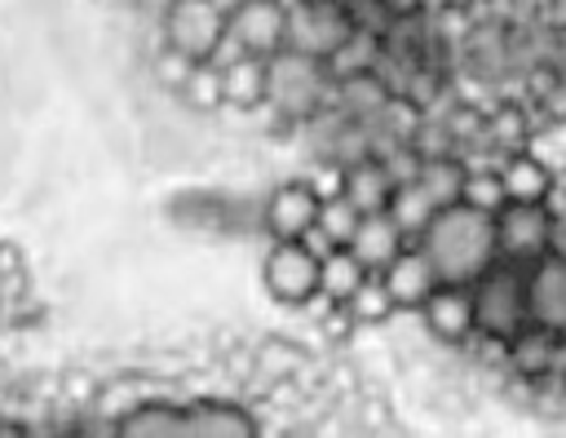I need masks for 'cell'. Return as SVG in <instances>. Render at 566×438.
Segmentation results:
<instances>
[{
    "mask_svg": "<svg viewBox=\"0 0 566 438\" xmlns=\"http://www.w3.org/2000/svg\"><path fill=\"white\" fill-rule=\"evenodd\" d=\"M416 243L424 248V257L433 261L442 283H473L500 257V248H495V212H482V208H473L464 199L442 204Z\"/></svg>",
    "mask_w": 566,
    "mask_h": 438,
    "instance_id": "1",
    "label": "cell"
},
{
    "mask_svg": "<svg viewBox=\"0 0 566 438\" xmlns=\"http://www.w3.org/2000/svg\"><path fill=\"white\" fill-rule=\"evenodd\" d=\"M181 434L248 438V434H261V416H256L252 398H243V394H186Z\"/></svg>",
    "mask_w": 566,
    "mask_h": 438,
    "instance_id": "8",
    "label": "cell"
},
{
    "mask_svg": "<svg viewBox=\"0 0 566 438\" xmlns=\"http://www.w3.org/2000/svg\"><path fill=\"white\" fill-rule=\"evenodd\" d=\"M385 31H371V27H354L323 62H327V75L332 80H345V75H363V71H376L380 66V53H385Z\"/></svg>",
    "mask_w": 566,
    "mask_h": 438,
    "instance_id": "19",
    "label": "cell"
},
{
    "mask_svg": "<svg viewBox=\"0 0 566 438\" xmlns=\"http://www.w3.org/2000/svg\"><path fill=\"white\" fill-rule=\"evenodd\" d=\"M460 199L482 208V212H500L504 208V181H500V168H464V186H460Z\"/></svg>",
    "mask_w": 566,
    "mask_h": 438,
    "instance_id": "26",
    "label": "cell"
},
{
    "mask_svg": "<svg viewBox=\"0 0 566 438\" xmlns=\"http://www.w3.org/2000/svg\"><path fill=\"white\" fill-rule=\"evenodd\" d=\"M416 319H420V327H424L438 345L464 350V345L473 341V332H478V314H473V292H469V283H438V288L424 296V305L416 310Z\"/></svg>",
    "mask_w": 566,
    "mask_h": 438,
    "instance_id": "11",
    "label": "cell"
},
{
    "mask_svg": "<svg viewBox=\"0 0 566 438\" xmlns=\"http://www.w3.org/2000/svg\"><path fill=\"white\" fill-rule=\"evenodd\" d=\"M226 4L221 0H164L159 9V40L181 49L186 58L203 62L226 40Z\"/></svg>",
    "mask_w": 566,
    "mask_h": 438,
    "instance_id": "4",
    "label": "cell"
},
{
    "mask_svg": "<svg viewBox=\"0 0 566 438\" xmlns=\"http://www.w3.org/2000/svg\"><path fill=\"white\" fill-rule=\"evenodd\" d=\"M181 403H186V394H155L119 420V434H128V438H177L181 434Z\"/></svg>",
    "mask_w": 566,
    "mask_h": 438,
    "instance_id": "18",
    "label": "cell"
},
{
    "mask_svg": "<svg viewBox=\"0 0 566 438\" xmlns=\"http://www.w3.org/2000/svg\"><path fill=\"white\" fill-rule=\"evenodd\" d=\"M221 80H226V111L230 115H248V111L265 106V58L234 53L230 62H221Z\"/></svg>",
    "mask_w": 566,
    "mask_h": 438,
    "instance_id": "17",
    "label": "cell"
},
{
    "mask_svg": "<svg viewBox=\"0 0 566 438\" xmlns=\"http://www.w3.org/2000/svg\"><path fill=\"white\" fill-rule=\"evenodd\" d=\"M195 115H217V111H226V80H221V62H212V58H203V62H195V71H190V80L181 84V93H177Z\"/></svg>",
    "mask_w": 566,
    "mask_h": 438,
    "instance_id": "23",
    "label": "cell"
},
{
    "mask_svg": "<svg viewBox=\"0 0 566 438\" xmlns=\"http://www.w3.org/2000/svg\"><path fill=\"white\" fill-rule=\"evenodd\" d=\"M380 279H385V288H389V296H394V305H398V314H416L420 305H424V296L442 283L438 279V270H433V261L424 257V248L420 243H407L385 270H376Z\"/></svg>",
    "mask_w": 566,
    "mask_h": 438,
    "instance_id": "13",
    "label": "cell"
},
{
    "mask_svg": "<svg viewBox=\"0 0 566 438\" xmlns=\"http://www.w3.org/2000/svg\"><path fill=\"white\" fill-rule=\"evenodd\" d=\"M305 181L318 190V199H327V195H340V186H345V164H336V159H310V173H305Z\"/></svg>",
    "mask_w": 566,
    "mask_h": 438,
    "instance_id": "28",
    "label": "cell"
},
{
    "mask_svg": "<svg viewBox=\"0 0 566 438\" xmlns=\"http://www.w3.org/2000/svg\"><path fill=\"white\" fill-rule=\"evenodd\" d=\"M371 270L349 252V248H332L327 257H318V292L323 296H332V301H349L354 296V288L367 279Z\"/></svg>",
    "mask_w": 566,
    "mask_h": 438,
    "instance_id": "21",
    "label": "cell"
},
{
    "mask_svg": "<svg viewBox=\"0 0 566 438\" xmlns=\"http://www.w3.org/2000/svg\"><path fill=\"white\" fill-rule=\"evenodd\" d=\"M261 288L283 310H301L318 292V257L305 248V239H270L265 243Z\"/></svg>",
    "mask_w": 566,
    "mask_h": 438,
    "instance_id": "5",
    "label": "cell"
},
{
    "mask_svg": "<svg viewBox=\"0 0 566 438\" xmlns=\"http://www.w3.org/2000/svg\"><path fill=\"white\" fill-rule=\"evenodd\" d=\"M358 221H363V212L354 208V199H349V195H327V199L318 204V221H314V226H318L336 248H345V243L354 239Z\"/></svg>",
    "mask_w": 566,
    "mask_h": 438,
    "instance_id": "25",
    "label": "cell"
},
{
    "mask_svg": "<svg viewBox=\"0 0 566 438\" xmlns=\"http://www.w3.org/2000/svg\"><path fill=\"white\" fill-rule=\"evenodd\" d=\"M394 186H398V177L389 173V164H385L380 155H358V159L345 164V186H340V195H349L358 212H385Z\"/></svg>",
    "mask_w": 566,
    "mask_h": 438,
    "instance_id": "15",
    "label": "cell"
},
{
    "mask_svg": "<svg viewBox=\"0 0 566 438\" xmlns=\"http://www.w3.org/2000/svg\"><path fill=\"white\" fill-rule=\"evenodd\" d=\"M345 310H349V319L358 323V332L385 327L389 319H398V305H394V296H389V288H385L380 274H367V279L354 288V296L345 301Z\"/></svg>",
    "mask_w": 566,
    "mask_h": 438,
    "instance_id": "22",
    "label": "cell"
},
{
    "mask_svg": "<svg viewBox=\"0 0 566 438\" xmlns=\"http://www.w3.org/2000/svg\"><path fill=\"white\" fill-rule=\"evenodd\" d=\"M473 314H478V332L495 336V341H513L531 314H526V265L513 257H495L473 283Z\"/></svg>",
    "mask_w": 566,
    "mask_h": 438,
    "instance_id": "3",
    "label": "cell"
},
{
    "mask_svg": "<svg viewBox=\"0 0 566 438\" xmlns=\"http://www.w3.org/2000/svg\"><path fill=\"white\" fill-rule=\"evenodd\" d=\"M416 181L433 195L438 208L442 204H455L460 199V186H464V164H460V155H429V159H420Z\"/></svg>",
    "mask_w": 566,
    "mask_h": 438,
    "instance_id": "24",
    "label": "cell"
},
{
    "mask_svg": "<svg viewBox=\"0 0 566 438\" xmlns=\"http://www.w3.org/2000/svg\"><path fill=\"white\" fill-rule=\"evenodd\" d=\"M389 9V22L394 18H416V13H429V0H385Z\"/></svg>",
    "mask_w": 566,
    "mask_h": 438,
    "instance_id": "29",
    "label": "cell"
},
{
    "mask_svg": "<svg viewBox=\"0 0 566 438\" xmlns=\"http://www.w3.org/2000/svg\"><path fill=\"white\" fill-rule=\"evenodd\" d=\"M553 243V212L544 199H504V208L495 212V248L500 257H513L522 265H531L535 257H544Z\"/></svg>",
    "mask_w": 566,
    "mask_h": 438,
    "instance_id": "6",
    "label": "cell"
},
{
    "mask_svg": "<svg viewBox=\"0 0 566 438\" xmlns=\"http://www.w3.org/2000/svg\"><path fill=\"white\" fill-rule=\"evenodd\" d=\"M318 190L301 177H283L261 195V234L265 239H301L318 221Z\"/></svg>",
    "mask_w": 566,
    "mask_h": 438,
    "instance_id": "10",
    "label": "cell"
},
{
    "mask_svg": "<svg viewBox=\"0 0 566 438\" xmlns=\"http://www.w3.org/2000/svg\"><path fill=\"white\" fill-rule=\"evenodd\" d=\"M332 97V75L323 58H310L292 44L265 58V106L283 128L314 119Z\"/></svg>",
    "mask_w": 566,
    "mask_h": 438,
    "instance_id": "2",
    "label": "cell"
},
{
    "mask_svg": "<svg viewBox=\"0 0 566 438\" xmlns=\"http://www.w3.org/2000/svg\"><path fill=\"white\" fill-rule=\"evenodd\" d=\"M226 40L239 53L270 58L287 44V4L283 0H234L226 13Z\"/></svg>",
    "mask_w": 566,
    "mask_h": 438,
    "instance_id": "9",
    "label": "cell"
},
{
    "mask_svg": "<svg viewBox=\"0 0 566 438\" xmlns=\"http://www.w3.org/2000/svg\"><path fill=\"white\" fill-rule=\"evenodd\" d=\"M407 243H411V239L398 230V221H394L389 212H363V221H358V230H354V239H349L345 248L376 274V270H385Z\"/></svg>",
    "mask_w": 566,
    "mask_h": 438,
    "instance_id": "16",
    "label": "cell"
},
{
    "mask_svg": "<svg viewBox=\"0 0 566 438\" xmlns=\"http://www.w3.org/2000/svg\"><path fill=\"white\" fill-rule=\"evenodd\" d=\"M394 221H398V230L416 243L420 234H424V226L433 221V212H438V204H433V195L411 177V181H398L394 186V195H389V208H385Z\"/></svg>",
    "mask_w": 566,
    "mask_h": 438,
    "instance_id": "20",
    "label": "cell"
},
{
    "mask_svg": "<svg viewBox=\"0 0 566 438\" xmlns=\"http://www.w3.org/2000/svg\"><path fill=\"white\" fill-rule=\"evenodd\" d=\"M349 31H354V13L345 0H292L287 4V44L310 58H327Z\"/></svg>",
    "mask_w": 566,
    "mask_h": 438,
    "instance_id": "7",
    "label": "cell"
},
{
    "mask_svg": "<svg viewBox=\"0 0 566 438\" xmlns=\"http://www.w3.org/2000/svg\"><path fill=\"white\" fill-rule=\"evenodd\" d=\"M557 164H548L535 146H522V150H509L504 164H500V181H504V195L509 199H548V190L557 186Z\"/></svg>",
    "mask_w": 566,
    "mask_h": 438,
    "instance_id": "14",
    "label": "cell"
},
{
    "mask_svg": "<svg viewBox=\"0 0 566 438\" xmlns=\"http://www.w3.org/2000/svg\"><path fill=\"white\" fill-rule=\"evenodd\" d=\"M190 71H195V58H186L181 49H172V44H155V53H150V75H155V84L164 88V93H181V84L190 80Z\"/></svg>",
    "mask_w": 566,
    "mask_h": 438,
    "instance_id": "27",
    "label": "cell"
},
{
    "mask_svg": "<svg viewBox=\"0 0 566 438\" xmlns=\"http://www.w3.org/2000/svg\"><path fill=\"white\" fill-rule=\"evenodd\" d=\"M526 314L544 332L566 336V257L544 252L526 265Z\"/></svg>",
    "mask_w": 566,
    "mask_h": 438,
    "instance_id": "12",
    "label": "cell"
}]
</instances>
